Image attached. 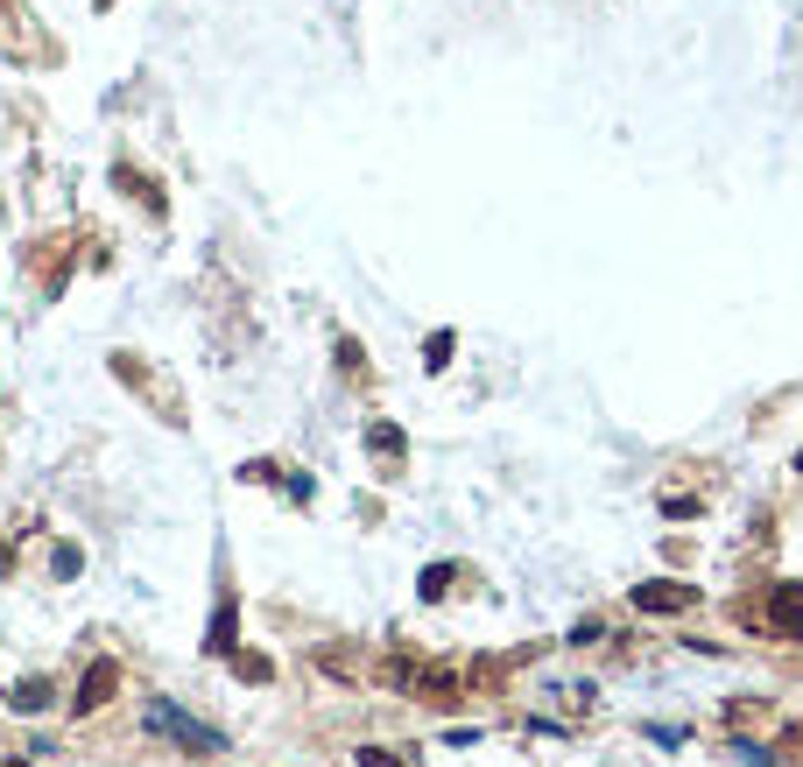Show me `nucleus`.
<instances>
[{"mask_svg":"<svg viewBox=\"0 0 803 767\" xmlns=\"http://www.w3.org/2000/svg\"><path fill=\"white\" fill-rule=\"evenodd\" d=\"M148 732L170 746H184V754H226V740H219L212 726H198V718H184L176 704H148Z\"/></svg>","mask_w":803,"mask_h":767,"instance_id":"obj_1","label":"nucleus"},{"mask_svg":"<svg viewBox=\"0 0 803 767\" xmlns=\"http://www.w3.org/2000/svg\"><path fill=\"white\" fill-rule=\"evenodd\" d=\"M233 676H240V683H268L275 661H268V655H233Z\"/></svg>","mask_w":803,"mask_h":767,"instance_id":"obj_10","label":"nucleus"},{"mask_svg":"<svg viewBox=\"0 0 803 767\" xmlns=\"http://www.w3.org/2000/svg\"><path fill=\"white\" fill-rule=\"evenodd\" d=\"M796 472H803V458H796Z\"/></svg>","mask_w":803,"mask_h":767,"instance_id":"obj_14","label":"nucleus"},{"mask_svg":"<svg viewBox=\"0 0 803 767\" xmlns=\"http://www.w3.org/2000/svg\"><path fill=\"white\" fill-rule=\"evenodd\" d=\"M240 648V598H219V613H212V627H205V655H233Z\"/></svg>","mask_w":803,"mask_h":767,"instance_id":"obj_5","label":"nucleus"},{"mask_svg":"<svg viewBox=\"0 0 803 767\" xmlns=\"http://www.w3.org/2000/svg\"><path fill=\"white\" fill-rule=\"evenodd\" d=\"M367 444H374L381 458H402V430L395 423H374V430H367Z\"/></svg>","mask_w":803,"mask_h":767,"instance_id":"obj_11","label":"nucleus"},{"mask_svg":"<svg viewBox=\"0 0 803 767\" xmlns=\"http://www.w3.org/2000/svg\"><path fill=\"white\" fill-rule=\"evenodd\" d=\"M634 606H642V613H683V606H697V584L648 578V584H634Z\"/></svg>","mask_w":803,"mask_h":767,"instance_id":"obj_3","label":"nucleus"},{"mask_svg":"<svg viewBox=\"0 0 803 767\" xmlns=\"http://www.w3.org/2000/svg\"><path fill=\"white\" fill-rule=\"evenodd\" d=\"M768 627H776L782 641H803V578L776 584V598H768Z\"/></svg>","mask_w":803,"mask_h":767,"instance_id":"obj_4","label":"nucleus"},{"mask_svg":"<svg viewBox=\"0 0 803 767\" xmlns=\"http://www.w3.org/2000/svg\"><path fill=\"white\" fill-rule=\"evenodd\" d=\"M78 564H85L78 549H71V543H57V578H78Z\"/></svg>","mask_w":803,"mask_h":767,"instance_id":"obj_12","label":"nucleus"},{"mask_svg":"<svg viewBox=\"0 0 803 767\" xmlns=\"http://www.w3.org/2000/svg\"><path fill=\"white\" fill-rule=\"evenodd\" d=\"M360 767H395V754L388 746H360Z\"/></svg>","mask_w":803,"mask_h":767,"instance_id":"obj_13","label":"nucleus"},{"mask_svg":"<svg viewBox=\"0 0 803 767\" xmlns=\"http://www.w3.org/2000/svg\"><path fill=\"white\" fill-rule=\"evenodd\" d=\"M14 712H28V718H36V712H50V683H42V676H28V683H14Z\"/></svg>","mask_w":803,"mask_h":767,"instance_id":"obj_7","label":"nucleus"},{"mask_svg":"<svg viewBox=\"0 0 803 767\" xmlns=\"http://www.w3.org/2000/svg\"><path fill=\"white\" fill-rule=\"evenodd\" d=\"M113 690H121V661H113V655H99L92 669H85V683H78V697H71V712H78V718H92L99 704H113Z\"/></svg>","mask_w":803,"mask_h":767,"instance_id":"obj_2","label":"nucleus"},{"mask_svg":"<svg viewBox=\"0 0 803 767\" xmlns=\"http://www.w3.org/2000/svg\"><path fill=\"white\" fill-rule=\"evenodd\" d=\"M452 352H458V338H452V331H430V338H423V367H430V373H444V367H452Z\"/></svg>","mask_w":803,"mask_h":767,"instance_id":"obj_8","label":"nucleus"},{"mask_svg":"<svg viewBox=\"0 0 803 767\" xmlns=\"http://www.w3.org/2000/svg\"><path fill=\"white\" fill-rule=\"evenodd\" d=\"M409 683L423 690L430 704H452V697H458V676H452V669H423V676H409Z\"/></svg>","mask_w":803,"mask_h":767,"instance_id":"obj_6","label":"nucleus"},{"mask_svg":"<svg viewBox=\"0 0 803 767\" xmlns=\"http://www.w3.org/2000/svg\"><path fill=\"white\" fill-rule=\"evenodd\" d=\"M416 592H423V598H430V606H437V598H444V592H452V564H430V570H423V578H416Z\"/></svg>","mask_w":803,"mask_h":767,"instance_id":"obj_9","label":"nucleus"}]
</instances>
